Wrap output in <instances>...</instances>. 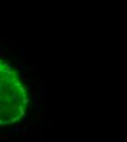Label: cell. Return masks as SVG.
Returning <instances> with one entry per match:
<instances>
[{
  "label": "cell",
  "mask_w": 127,
  "mask_h": 142,
  "mask_svg": "<svg viewBox=\"0 0 127 142\" xmlns=\"http://www.w3.org/2000/svg\"><path fill=\"white\" fill-rule=\"evenodd\" d=\"M26 89L18 73L0 60V125L12 123L25 114Z\"/></svg>",
  "instance_id": "6da1fadb"
}]
</instances>
